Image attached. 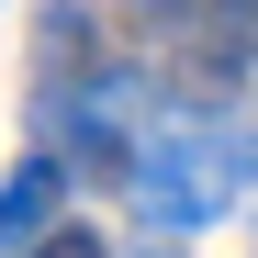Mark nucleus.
<instances>
[{"label":"nucleus","instance_id":"6","mask_svg":"<svg viewBox=\"0 0 258 258\" xmlns=\"http://www.w3.org/2000/svg\"><path fill=\"white\" fill-rule=\"evenodd\" d=\"M135 12H146V23L168 34V23H191V0H135Z\"/></svg>","mask_w":258,"mask_h":258},{"label":"nucleus","instance_id":"4","mask_svg":"<svg viewBox=\"0 0 258 258\" xmlns=\"http://www.w3.org/2000/svg\"><path fill=\"white\" fill-rule=\"evenodd\" d=\"M213 12V68H247L258 56V0H202Z\"/></svg>","mask_w":258,"mask_h":258},{"label":"nucleus","instance_id":"1","mask_svg":"<svg viewBox=\"0 0 258 258\" xmlns=\"http://www.w3.org/2000/svg\"><path fill=\"white\" fill-rule=\"evenodd\" d=\"M258 168V146H236V135H168V146H146L135 157V202H146V225H213V213L236 202V180Z\"/></svg>","mask_w":258,"mask_h":258},{"label":"nucleus","instance_id":"2","mask_svg":"<svg viewBox=\"0 0 258 258\" xmlns=\"http://www.w3.org/2000/svg\"><path fill=\"white\" fill-rule=\"evenodd\" d=\"M56 191H68V168H56V157H23L12 180H0V247L56 236Z\"/></svg>","mask_w":258,"mask_h":258},{"label":"nucleus","instance_id":"3","mask_svg":"<svg viewBox=\"0 0 258 258\" xmlns=\"http://www.w3.org/2000/svg\"><path fill=\"white\" fill-rule=\"evenodd\" d=\"M101 56V34H90V12L79 0H56L45 23H34V68H45V90H79V68Z\"/></svg>","mask_w":258,"mask_h":258},{"label":"nucleus","instance_id":"5","mask_svg":"<svg viewBox=\"0 0 258 258\" xmlns=\"http://www.w3.org/2000/svg\"><path fill=\"white\" fill-rule=\"evenodd\" d=\"M23 258H112V247H101V236H90V225H56V236H34V247H23Z\"/></svg>","mask_w":258,"mask_h":258}]
</instances>
